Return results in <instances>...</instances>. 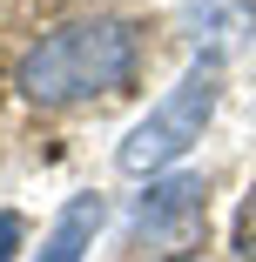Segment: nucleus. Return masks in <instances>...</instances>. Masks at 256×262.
<instances>
[{"label": "nucleus", "mask_w": 256, "mask_h": 262, "mask_svg": "<svg viewBox=\"0 0 256 262\" xmlns=\"http://www.w3.org/2000/svg\"><path fill=\"white\" fill-rule=\"evenodd\" d=\"M135 68H142L135 20L88 14V20H61L54 34H41L21 54V68H14V88L34 108H74V101L122 94L135 81Z\"/></svg>", "instance_id": "f257e3e1"}, {"label": "nucleus", "mask_w": 256, "mask_h": 262, "mask_svg": "<svg viewBox=\"0 0 256 262\" xmlns=\"http://www.w3.org/2000/svg\"><path fill=\"white\" fill-rule=\"evenodd\" d=\"M216 101H223V61H216V54H195L189 74H182V81L155 101V108L128 128V141L115 148L122 175H162V168H175L182 155L202 141V128H209V115H216Z\"/></svg>", "instance_id": "f03ea898"}, {"label": "nucleus", "mask_w": 256, "mask_h": 262, "mask_svg": "<svg viewBox=\"0 0 256 262\" xmlns=\"http://www.w3.org/2000/svg\"><path fill=\"white\" fill-rule=\"evenodd\" d=\"M202 215H209V188H202V175H162V182H148V195L135 202L128 242L189 249V242L202 235Z\"/></svg>", "instance_id": "7ed1b4c3"}, {"label": "nucleus", "mask_w": 256, "mask_h": 262, "mask_svg": "<svg viewBox=\"0 0 256 262\" xmlns=\"http://www.w3.org/2000/svg\"><path fill=\"white\" fill-rule=\"evenodd\" d=\"M101 222H108V202H101V195H74L61 215H54V229H47L41 262H88V249H94Z\"/></svg>", "instance_id": "20e7f679"}, {"label": "nucleus", "mask_w": 256, "mask_h": 262, "mask_svg": "<svg viewBox=\"0 0 256 262\" xmlns=\"http://www.w3.org/2000/svg\"><path fill=\"white\" fill-rule=\"evenodd\" d=\"M182 20H189L195 40L229 47V40H249L256 34V0H182Z\"/></svg>", "instance_id": "39448f33"}, {"label": "nucleus", "mask_w": 256, "mask_h": 262, "mask_svg": "<svg viewBox=\"0 0 256 262\" xmlns=\"http://www.w3.org/2000/svg\"><path fill=\"white\" fill-rule=\"evenodd\" d=\"M236 255L243 262H256V188L243 195V208H236Z\"/></svg>", "instance_id": "423d86ee"}, {"label": "nucleus", "mask_w": 256, "mask_h": 262, "mask_svg": "<svg viewBox=\"0 0 256 262\" xmlns=\"http://www.w3.org/2000/svg\"><path fill=\"white\" fill-rule=\"evenodd\" d=\"M21 235H27V222L14 215V208H0V262H14V255H21Z\"/></svg>", "instance_id": "0eeeda50"}, {"label": "nucleus", "mask_w": 256, "mask_h": 262, "mask_svg": "<svg viewBox=\"0 0 256 262\" xmlns=\"http://www.w3.org/2000/svg\"><path fill=\"white\" fill-rule=\"evenodd\" d=\"M175 262H209V255H175Z\"/></svg>", "instance_id": "6e6552de"}]
</instances>
